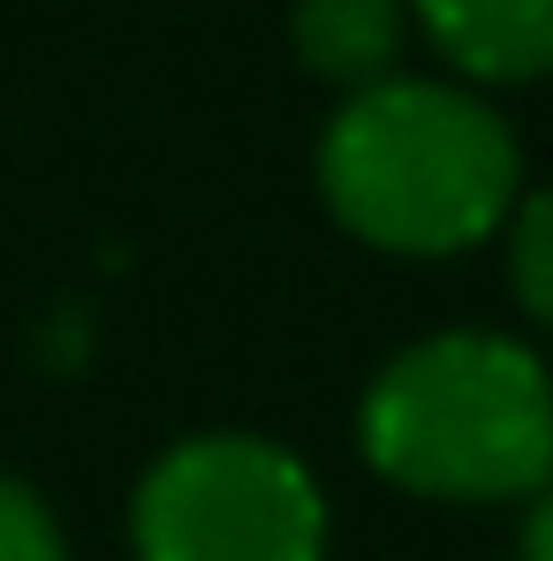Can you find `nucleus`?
Listing matches in <instances>:
<instances>
[{
    "label": "nucleus",
    "instance_id": "nucleus-4",
    "mask_svg": "<svg viewBox=\"0 0 553 561\" xmlns=\"http://www.w3.org/2000/svg\"><path fill=\"white\" fill-rule=\"evenodd\" d=\"M462 84L553 77V0H402Z\"/></svg>",
    "mask_w": 553,
    "mask_h": 561
},
{
    "label": "nucleus",
    "instance_id": "nucleus-3",
    "mask_svg": "<svg viewBox=\"0 0 553 561\" xmlns=\"http://www.w3.org/2000/svg\"><path fill=\"white\" fill-rule=\"evenodd\" d=\"M326 493L266 433H183L129 493L137 561H326Z\"/></svg>",
    "mask_w": 553,
    "mask_h": 561
},
{
    "label": "nucleus",
    "instance_id": "nucleus-7",
    "mask_svg": "<svg viewBox=\"0 0 553 561\" xmlns=\"http://www.w3.org/2000/svg\"><path fill=\"white\" fill-rule=\"evenodd\" d=\"M0 561H69V531L46 508V493L15 470H0Z\"/></svg>",
    "mask_w": 553,
    "mask_h": 561
},
{
    "label": "nucleus",
    "instance_id": "nucleus-2",
    "mask_svg": "<svg viewBox=\"0 0 553 561\" xmlns=\"http://www.w3.org/2000/svg\"><path fill=\"white\" fill-rule=\"evenodd\" d=\"M365 463L448 508H523L553 485V373L493 327H448L394 350L357 394Z\"/></svg>",
    "mask_w": 553,
    "mask_h": 561
},
{
    "label": "nucleus",
    "instance_id": "nucleus-5",
    "mask_svg": "<svg viewBox=\"0 0 553 561\" xmlns=\"http://www.w3.org/2000/svg\"><path fill=\"white\" fill-rule=\"evenodd\" d=\"M288 46H296L303 77H319L334 92H371V84L402 77L410 8L402 0H296Z\"/></svg>",
    "mask_w": 553,
    "mask_h": 561
},
{
    "label": "nucleus",
    "instance_id": "nucleus-6",
    "mask_svg": "<svg viewBox=\"0 0 553 561\" xmlns=\"http://www.w3.org/2000/svg\"><path fill=\"white\" fill-rule=\"evenodd\" d=\"M508 288L516 304L553 334V183L546 190H523V205L508 213Z\"/></svg>",
    "mask_w": 553,
    "mask_h": 561
},
{
    "label": "nucleus",
    "instance_id": "nucleus-1",
    "mask_svg": "<svg viewBox=\"0 0 553 561\" xmlns=\"http://www.w3.org/2000/svg\"><path fill=\"white\" fill-rule=\"evenodd\" d=\"M319 205L342 236L387 259H456L523 205V145L493 99L440 77L349 92L311 152Z\"/></svg>",
    "mask_w": 553,
    "mask_h": 561
},
{
    "label": "nucleus",
    "instance_id": "nucleus-8",
    "mask_svg": "<svg viewBox=\"0 0 553 561\" xmlns=\"http://www.w3.org/2000/svg\"><path fill=\"white\" fill-rule=\"evenodd\" d=\"M516 561H553V485L523 501V524H516Z\"/></svg>",
    "mask_w": 553,
    "mask_h": 561
}]
</instances>
